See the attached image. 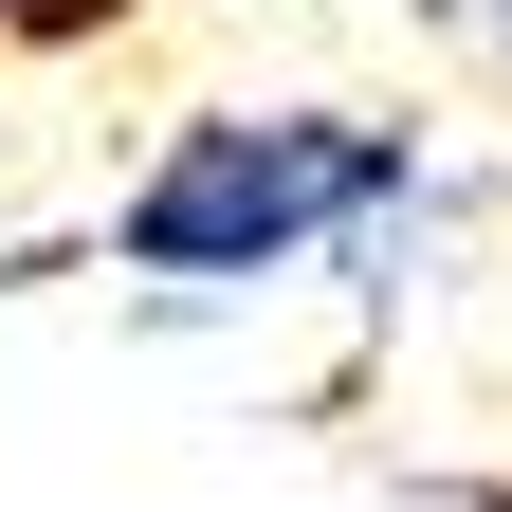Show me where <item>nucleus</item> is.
Masks as SVG:
<instances>
[{"label": "nucleus", "instance_id": "f03ea898", "mask_svg": "<svg viewBox=\"0 0 512 512\" xmlns=\"http://www.w3.org/2000/svg\"><path fill=\"white\" fill-rule=\"evenodd\" d=\"M128 37V0H0V55H92Z\"/></svg>", "mask_w": 512, "mask_h": 512}, {"label": "nucleus", "instance_id": "20e7f679", "mask_svg": "<svg viewBox=\"0 0 512 512\" xmlns=\"http://www.w3.org/2000/svg\"><path fill=\"white\" fill-rule=\"evenodd\" d=\"M476 512H512V476H494V494H476Z\"/></svg>", "mask_w": 512, "mask_h": 512}, {"label": "nucleus", "instance_id": "f257e3e1", "mask_svg": "<svg viewBox=\"0 0 512 512\" xmlns=\"http://www.w3.org/2000/svg\"><path fill=\"white\" fill-rule=\"evenodd\" d=\"M403 202H421V128H384V110H183L147 147V183L110 202V275H147L183 311L275 293Z\"/></svg>", "mask_w": 512, "mask_h": 512}, {"label": "nucleus", "instance_id": "7ed1b4c3", "mask_svg": "<svg viewBox=\"0 0 512 512\" xmlns=\"http://www.w3.org/2000/svg\"><path fill=\"white\" fill-rule=\"evenodd\" d=\"M476 37H494V55H512V0H476Z\"/></svg>", "mask_w": 512, "mask_h": 512}]
</instances>
